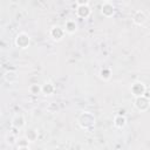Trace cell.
<instances>
[{"instance_id": "6da1fadb", "label": "cell", "mask_w": 150, "mask_h": 150, "mask_svg": "<svg viewBox=\"0 0 150 150\" xmlns=\"http://www.w3.org/2000/svg\"><path fill=\"white\" fill-rule=\"evenodd\" d=\"M96 123V118L94 116L93 112L90 111H82L79 116H77V124L80 125V128L88 130L91 129Z\"/></svg>"}, {"instance_id": "7a4b0ae2", "label": "cell", "mask_w": 150, "mask_h": 150, "mask_svg": "<svg viewBox=\"0 0 150 150\" xmlns=\"http://www.w3.org/2000/svg\"><path fill=\"white\" fill-rule=\"evenodd\" d=\"M76 16L80 19H87L91 14V8L89 6V1L81 0L76 2V9H75Z\"/></svg>"}, {"instance_id": "3957f363", "label": "cell", "mask_w": 150, "mask_h": 150, "mask_svg": "<svg viewBox=\"0 0 150 150\" xmlns=\"http://www.w3.org/2000/svg\"><path fill=\"white\" fill-rule=\"evenodd\" d=\"M14 43L20 49H27L29 47V45H30V36L26 32H20V33H18L15 35Z\"/></svg>"}, {"instance_id": "277c9868", "label": "cell", "mask_w": 150, "mask_h": 150, "mask_svg": "<svg viewBox=\"0 0 150 150\" xmlns=\"http://www.w3.org/2000/svg\"><path fill=\"white\" fill-rule=\"evenodd\" d=\"M134 105L135 108L141 111V112H144L149 109L150 107V101H149V97L146 95H143V96H139V97H135V101H134Z\"/></svg>"}, {"instance_id": "5b68a950", "label": "cell", "mask_w": 150, "mask_h": 150, "mask_svg": "<svg viewBox=\"0 0 150 150\" xmlns=\"http://www.w3.org/2000/svg\"><path fill=\"white\" fill-rule=\"evenodd\" d=\"M130 93L134 97L143 96L146 93V86L141 81H135L130 87Z\"/></svg>"}, {"instance_id": "8992f818", "label": "cell", "mask_w": 150, "mask_h": 150, "mask_svg": "<svg viewBox=\"0 0 150 150\" xmlns=\"http://www.w3.org/2000/svg\"><path fill=\"white\" fill-rule=\"evenodd\" d=\"M116 12V7L111 1H103L101 4V14L105 18H111L114 16Z\"/></svg>"}, {"instance_id": "52a82bcc", "label": "cell", "mask_w": 150, "mask_h": 150, "mask_svg": "<svg viewBox=\"0 0 150 150\" xmlns=\"http://www.w3.org/2000/svg\"><path fill=\"white\" fill-rule=\"evenodd\" d=\"M64 34H66V33H64V30H63V27H61V26H59V25L53 26V27L50 28V30H49V35H50L52 40L55 41V42L61 41V40L64 38Z\"/></svg>"}, {"instance_id": "ba28073f", "label": "cell", "mask_w": 150, "mask_h": 150, "mask_svg": "<svg viewBox=\"0 0 150 150\" xmlns=\"http://www.w3.org/2000/svg\"><path fill=\"white\" fill-rule=\"evenodd\" d=\"M148 21V15L142 9H138L132 15V22L136 25V26H144Z\"/></svg>"}, {"instance_id": "9c48e42d", "label": "cell", "mask_w": 150, "mask_h": 150, "mask_svg": "<svg viewBox=\"0 0 150 150\" xmlns=\"http://www.w3.org/2000/svg\"><path fill=\"white\" fill-rule=\"evenodd\" d=\"M11 125H12V129H15V130H21L25 125H26V118L22 114H16L13 116L12 121H11Z\"/></svg>"}, {"instance_id": "30bf717a", "label": "cell", "mask_w": 150, "mask_h": 150, "mask_svg": "<svg viewBox=\"0 0 150 150\" xmlns=\"http://www.w3.org/2000/svg\"><path fill=\"white\" fill-rule=\"evenodd\" d=\"M63 30L67 34H74V33H76V30H77V22L75 20H73V19L67 20L64 22V25H63Z\"/></svg>"}, {"instance_id": "8fae6325", "label": "cell", "mask_w": 150, "mask_h": 150, "mask_svg": "<svg viewBox=\"0 0 150 150\" xmlns=\"http://www.w3.org/2000/svg\"><path fill=\"white\" fill-rule=\"evenodd\" d=\"M4 80L7 83L13 84V83H16L19 81V75H18V73L15 70H7L4 74Z\"/></svg>"}, {"instance_id": "7c38bea8", "label": "cell", "mask_w": 150, "mask_h": 150, "mask_svg": "<svg viewBox=\"0 0 150 150\" xmlns=\"http://www.w3.org/2000/svg\"><path fill=\"white\" fill-rule=\"evenodd\" d=\"M54 91H55V86H54V83L50 82V81H47V82H45V83L41 86V94H43V95H46V96L53 95Z\"/></svg>"}, {"instance_id": "4fadbf2b", "label": "cell", "mask_w": 150, "mask_h": 150, "mask_svg": "<svg viewBox=\"0 0 150 150\" xmlns=\"http://www.w3.org/2000/svg\"><path fill=\"white\" fill-rule=\"evenodd\" d=\"M114 127L117 129H123L127 125V117L123 114H118L114 117Z\"/></svg>"}, {"instance_id": "5bb4252c", "label": "cell", "mask_w": 150, "mask_h": 150, "mask_svg": "<svg viewBox=\"0 0 150 150\" xmlns=\"http://www.w3.org/2000/svg\"><path fill=\"white\" fill-rule=\"evenodd\" d=\"M38 136H39V132H38L36 129H34V128H28V129L25 131V136H23V137H26L29 143H33V142H35V141L38 139Z\"/></svg>"}, {"instance_id": "9a60e30c", "label": "cell", "mask_w": 150, "mask_h": 150, "mask_svg": "<svg viewBox=\"0 0 150 150\" xmlns=\"http://www.w3.org/2000/svg\"><path fill=\"white\" fill-rule=\"evenodd\" d=\"M5 141H6V143H7L8 145H14V144H16L18 137H16V135H15L14 132L9 131L8 134H6V136H5Z\"/></svg>"}, {"instance_id": "2e32d148", "label": "cell", "mask_w": 150, "mask_h": 150, "mask_svg": "<svg viewBox=\"0 0 150 150\" xmlns=\"http://www.w3.org/2000/svg\"><path fill=\"white\" fill-rule=\"evenodd\" d=\"M98 75H100V77H101L103 81H108V80H110V77H111V70H110L109 68L104 67V68H102V69L100 70Z\"/></svg>"}, {"instance_id": "e0dca14e", "label": "cell", "mask_w": 150, "mask_h": 150, "mask_svg": "<svg viewBox=\"0 0 150 150\" xmlns=\"http://www.w3.org/2000/svg\"><path fill=\"white\" fill-rule=\"evenodd\" d=\"M28 91H29V94H32V95H39V94H41V86L40 84H38V83H33V84H30L29 86V88H28Z\"/></svg>"}, {"instance_id": "ac0fdd59", "label": "cell", "mask_w": 150, "mask_h": 150, "mask_svg": "<svg viewBox=\"0 0 150 150\" xmlns=\"http://www.w3.org/2000/svg\"><path fill=\"white\" fill-rule=\"evenodd\" d=\"M16 145L18 148H21V146H29V142L27 141L26 137H21L16 141Z\"/></svg>"}, {"instance_id": "d6986e66", "label": "cell", "mask_w": 150, "mask_h": 150, "mask_svg": "<svg viewBox=\"0 0 150 150\" xmlns=\"http://www.w3.org/2000/svg\"><path fill=\"white\" fill-rule=\"evenodd\" d=\"M18 150H30L29 146H21V148H18Z\"/></svg>"}]
</instances>
